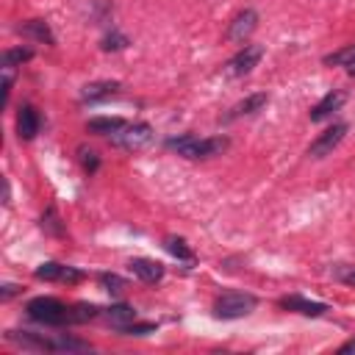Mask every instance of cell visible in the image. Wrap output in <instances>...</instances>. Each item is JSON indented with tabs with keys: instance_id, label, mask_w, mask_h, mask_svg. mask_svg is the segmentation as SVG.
Instances as JSON below:
<instances>
[{
	"instance_id": "cell-1",
	"label": "cell",
	"mask_w": 355,
	"mask_h": 355,
	"mask_svg": "<svg viewBox=\"0 0 355 355\" xmlns=\"http://www.w3.org/2000/svg\"><path fill=\"white\" fill-rule=\"evenodd\" d=\"M166 147L175 150L178 155L183 158H214V155H222V150H227V139L225 136H216V139H197L191 133L186 136H175V139H166Z\"/></svg>"
},
{
	"instance_id": "cell-2",
	"label": "cell",
	"mask_w": 355,
	"mask_h": 355,
	"mask_svg": "<svg viewBox=\"0 0 355 355\" xmlns=\"http://www.w3.org/2000/svg\"><path fill=\"white\" fill-rule=\"evenodd\" d=\"M28 316L39 324H47V327H61V324H72V316H69V308L55 300V297H33L28 305H25Z\"/></svg>"
},
{
	"instance_id": "cell-3",
	"label": "cell",
	"mask_w": 355,
	"mask_h": 355,
	"mask_svg": "<svg viewBox=\"0 0 355 355\" xmlns=\"http://www.w3.org/2000/svg\"><path fill=\"white\" fill-rule=\"evenodd\" d=\"M258 305V300L252 294L244 291H227L222 297L214 300V316L216 319H241L247 313H252Z\"/></svg>"
},
{
	"instance_id": "cell-4",
	"label": "cell",
	"mask_w": 355,
	"mask_h": 355,
	"mask_svg": "<svg viewBox=\"0 0 355 355\" xmlns=\"http://www.w3.org/2000/svg\"><path fill=\"white\" fill-rule=\"evenodd\" d=\"M111 139V144H116V147H122V150H144V147H150L153 144V139H155V133H153V128L147 125V122H133V125H125L122 130H116V133H111L108 136Z\"/></svg>"
},
{
	"instance_id": "cell-5",
	"label": "cell",
	"mask_w": 355,
	"mask_h": 355,
	"mask_svg": "<svg viewBox=\"0 0 355 355\" xmlns=\"http://www.w3.org/2000/svg\"><path fill=\"white\" fill-rule=\"evenodd\" d=\"M344 133H347V125H344V122H336V125H330L324 133H319V136L311 141V147H308V155H311V158H324V155H330V153H333V150L341 144Z\"/></svg>"
},
{
	"instance_id": "cell-6",
	"label": "cell",
	"mask_w": 355,
	"mask_h": 355,
	"mask_svg": "<svg viewBox=\"0 0 355 355\" xmlns=\"http://www.w3.org/2000/svg\"><path fill=\"white\" fill-rule=\"evenodd\" d=\"M33 275H36L39 280H53V283H80V280H83V272H80V269L67 266V263H55V261L39 263Z\"/></svg>"
},
{
	"instance_id": "cell-7",
	"label": "cell",
	"mask_w": 355,
	"mask_h": 355,
	"mask_svg": "<svg viewBox=\"0 0 355 355\" xmlns=\"http://www.w3.org/2000/svg\"><path fill=\"white\" fill-rule=\"evenodd\" d=\"M261 55H263V47H261V44H244V47L227 61V72H230V75H247V72H252V67L261 61Z\"/></svg>"
},
{
	"instance_id": "cell-8",
	"label": "cell",
	"mask_w": 355,
	"mask_h": 355,
	"mask_svg": "<svg viewBox=\"0 0 355 355\" xmlns=\"http://www.w3.org/2000/svg\"><path fill=\"white\" fill-rule=\"evenodd\" d=\"M255 28H258V14H255L252 8H244V11H239L236 19L230 22V28H227V39L236 42V44H244V39H247Z\"/></svg>"
},
{
	"instance_id": "cell-9",
	"label": "cell",
	"mask_w": 355,
	"mask_h": 355,
	"mask_svg": "<svg viewBox=\"0 0 355 355\" xmlns=\"http://www.w3.org/2000/svg\"><path fill=\"white\" fill-rule=\"evenodd\" d=\"M277 305L286 308V311L302 313V316H322V313H327V305H324V302H313V300H305V297H300V294L280 297Z\"/></svg>"
},
{
	"instance_id": "cell-10",
	"label": "cell",
	"mask_w": 355,
	"mask_h": 355,
	"mask_svg": "<svg viewBox=\"0 0 355 355\" xmlns=\"http://www.w3.org/2000/svg\"><path fill=\"white\" fill-rule=\"evenodd\" d=\"M39 128H42V119H39L36 108L33 105H22L19 114H17V136L22 141H31V139H36Z\"/></svg>"
},
{
	"instance_id": "cell-11",
	"label": "cell",
	"mask_w": 355,
	"mask_h": 355,
	"mask_svg": "<svg viewBox=\"0 0 355 355\" xmlns=\"http://www.w3.org/2000/svg\"><path fill=\"white\" fill-rule=\"evenodd\" d=\"M6 338L22 349H36V352H44V349H53V338H42L36 333H28V330H8Z\"/></svg>"
},
{
	"instance_id": "cell-12",
	"label": "cell",
	"mask_w": 355,
	"mask_h": 355,
	"mask_svg": "<svg viewBox=\"0 0 355 355\" xmlns=\"http://www.w3.org/2000/svg\"><path fill=\"white\" fill-rule=\"evenodd\" d=\"M119 92V83L116 80H94V83H86L80 89V100L83 103H100V100H108Z\"/></svg>"
},
{
	"instance_id": "cell-13",
	"label": "cell",
	"mask_w": 355,
	"mask_h": 355,
	"mask_svg": "<svg viewBox=\"0 0 355 355\" xmlns=\"http://www.w3.org/2000/svg\"><path fill=\"white\" fill-rule=\"evenodd\" d=\"M128 269H130L139 280H144V283H158V280L164 277V266H161L158 261H150V258H133V261L128 263Z\"/></svg>"
},
{
	"instance_id": "cell-14",
	"label": "cell",
	"mask_w": 355,
	"mask_h": 355,
	"mask_svg": "<svg viewBox=\"0 0 355 355\" xmlns=\"http://www.w3.org/2000/svg\"><path fill=\"white\" fill-rule=\"evenodd\" d=\"M341 103H344V92H327L313 108H311V119L313 122H322V119H327L333 111H338L341 108Z\"/></svg>"
},
{
	"instance_id": "cell-15",
	"label": "cell",
	"mask_w": 355,
	"mask_h": 355,
	"mask_svg": "<svg viewBox=\"0 0 355 355\" xmlns=\"http://www.w3.org/2000/svg\"><path fill=\"white\" fill-rule=\"evenodd\" d=\"M17 31H19L22 36H31V39H36V42H44V44H55V36H53V31H50V25H47L44 19H28V22H22Z\"/></svg>"
},
{
	"instance_id": "cell-16",
	"label": "cell",
	"mask_w": 355,
	"mask_h": 355,
	"mask_svg": "<svg viewBox=\"0 0 355 355\" xmlns=\"http://www.w3.org/2000/svg\"><path fill=\"white\" fill-rule=\"evenodd\" d=\"M269 103V97L263 94V92H258V94H250V97H244L241 103H236L233 108H230V114H227V119H239V116H250V114H255V111H261L263 105Z\"/></svg>"
},
{
	"instance_id": "cell-17",
	"label": "cell",
	"mask_w": 355,
	"mask_h": 355,
	"mask_svg": "<svg viewBox=\"0 0 355 355\" xmlns=\"http://www.w3.org/2000/svg\"><path fill=\"white\" fill-rule=\"evenodd\" d=\"M125 125H128V122L119 119V116H94V119L86 122V130H89V133H97V136H111V133L122 130Z\"/></svg>"
},
{
	"instance_id": "cell-18",
	"label": "cell",
	"mask_w": 355,
	"mask_h": 355,
	"mask_svg": "<svg viewBox=\"0 0 355 355\" xmlns=\"http://www.w3.org/2000/svg\"><path fill=\"white\" fill-rule=\"evenodd\" d=\"M103 316H105V322H108L111 327H116V330H119V327H125V324H130V322L136 319V311H133L130 305H122V302H119V305L105 308V311H103Z\"/></svg>"
},
{
	"instance_id": "cell-19",
	"label": "cell",
	"mask_w": 355,
	"mask_h": 355,
	"mask_svg": "<svg viewBox=\"0 0 355 355\" xmlns=\"http://www.w3.org/2000/svg\"><path fill=\"white\" fill-rule=\"evenodd\" d=\"M164 247L169 255H175L178 261H194V250L180 239V236H166L164 239Z\"/></svg>"
},
{
	"instance_id": "cell-20",
	"label": "cell",
	"mask_w": 355,
	"mask_h": 355,
	"mask_svg": "<svg viewBox=\"0 0 355 355\" xmlns=\"http://www.w3.org/2000/svg\"><path fill=\"white\" fill-rule=\"evenodd\" d=\"M324 64H330V67H355V44H347L336 53H327Z\"/></svg>"
},
{
	"instance_id": "cell-21",
	"label": "cell",
	"mask_w": 355,
	"mask_h": 355,
	"mask_svg": "<svg viewBox=\"0 0 355 355\" xmlns=\"http://www.w3.org/2000/svg\"><path fill=\"white\" fill-rule=\"evenodd\" d=\"M31 58H33V50H31V47H11V50L3 53V67L14 69L17 64H25V61H31Z\"/></svg>"
},
{
	"instance_id": "cell-22",
	"label": "cell",
	"mask_w": 355,
	"mask_h": 355,
	"mask_svg": "<svg viewBox=\"0 0 355 355\" xmlns=\"http://www.w3.org/2000/svg\"><path fill=\"white\" fill-rule=\"evenodd\" d=\"M69 316H72V322H89V319L100 316V308L92 305V302H78V305L69 308Z\"/></svg>"
},
{
	"instance_id": "cell-23",
	"label": "cell",
	"mask_w": 355,
	"mask_h": 355,
	"mask_svg": "<svg viewBox=\"0 0 355 355\" xmlns=\"http://www.w3.org/2000/svg\"><path fill=\"white\" fill-rule=\"evenodd\" d=\"M53 349H61V352H86L92 347L86 341H78V338H69V336H58V338H53Z\"/></svg>"
},
{
	"instance_id": "cell-24",
	"label": "cell",
	"mask_w": 355,
	"mask_h": 355,
	"mask_svg": "<svg viewBox=\"0 0 355 355\" xmlns=\"http://www.w3.org/2000/svg\"><path fill=\"white\" fill-rule=\"evenodd\" d=\"M97 280H100V286H103L108 294H122V291H125V286H128V283H125V277H119V275H114V272H103Z\"/></svg>"
},
{
	"instance_id": "cell-25",
	"label": "cell",
	"mask_w": 355,
	"mask_h": 355,
	"mask_svg": "<svg viewBox=\"0 0 355 355\" xmlns=\"http://www.w3.org/2000/svg\"><path fill=\"white\" fill-rule=\"evenodd\" d=\"M130 42H128V36L125 33H119V31H111L103 42H100V47L105 50V53H116V50H125Z\"/></svg>"
},
{
	"instance_id": "cell-26",
	"label": "cell",
	"mask_w": 355,
	"mask_h": 355,
	"mask_svg": "<svg viewBox=\"0 0 355 355\" xmlns=\"http://www.w3.org/2000/svg\"><path fill=\"white\" fill-rule=\"evenodd\" d=\"M42 230H47L50 236H64V225L55 214V208H47L44 216H42Z\"/></svg>"
},
{
	"instance_id": "cell-27",
	"label": "cell",
	"mask_w": 355,
	"mask_h": 355,
	"mask_svg": "<svg viewBox=\"0 0 355 355\" xmlns=\"http://www.w3.org/2000/svg\"><path fill=\"white\" fill-rule=\"evenodd\" d=\"M78 153H80V164H83V169H86V172H97V166H100L97 153L89 150V147H78Z\"/></svg>"
},
{
	"instance_id": "cell-28",
	"label": "cell",
	"mask_w": 355,
	"mask_h": 355,
	"mask_svg": "<svg viewBox=\"0 0 355 355\" xmlns=\"http://www.w3.org/2000/svg\"><path fill=\"white\" fill-rule=\"evenodd\" d=\"M119 333H122V336H147V333H155V324H153V322H144V324L130 322V324L119 327Z\"/></svg>"
},
{
	"instance_id": "cell-29",
	"label": "cell",
	"mask_w": 355,
	"mask_h": 355,
	"mask_svg": "<svg viewBox=\"0 0 355 355\" xmlns=\"http://www.w3.org/2000/svg\"><path fill=\"white\" fill-rule=\"evenodd\" d=\"M333 275L347 283V286H355V266H333Z\"/></svg>"
},
{
	"instance_id": "cell-30",
	"label": "cell",
	"mask_w": 355,
	"mask_h": 355,
	"mask_svg": "<svg viewBox=\"0 0 355 355\" xmlns=\"http://www.w3.org/2000/svg\"><path fill=\"white\" fill-rule=\"evenodd\" d=\"M19 291H22V288H19L17 283H3V288H0V297H3V300H11V297H14V294H19Z\"/></svg>"
},
{
	"instance_id": "cell-31",
	"label": "cell",
	"mask_w": 355,
	"mask_h": 355,
	"mask_svg": "<svg viewBox=\"0 0 355 355\" xmlns=\"http://www.w3.org/2000/svg\"><path fill=\"white\" fill-rule=\"evenodd\" d=\"M338 352H344V355H347V352H355V338H349L347 344H341V347H338Z\"/></svg>"
},
{
	"instance_id": "cell-32",
	"label": "cell",
	"mask_w": 355,
	"mask_h": 355,
	"mask_svg": "<svg viewBox=\"0 0 355 355\" xmlns=\"http://www.w3.org/2000/svg\"><path fill=\"white\" fill-rule=\"evenodd\" d=\"M8 197H11V189H8V180H3V202L8 205Z\"/></svg>"
}]
</instances>
